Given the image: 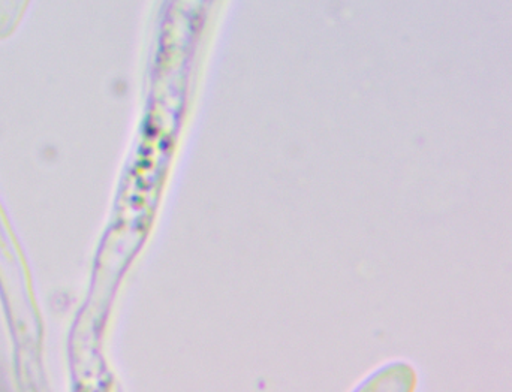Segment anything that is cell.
<instances>
[{"label":"cell","instance_id":"obj_1","mask_svg":"<svg viewBox=\"0 0 512 392\" xmlns=\"http://www.w3.org/2000/svg\"><path fill=\"white\" fill-rule=\"evenodd\" d=\"M418 373L409 363L397 361L373 373L355 392H417Z\"/></svg>","mask_w":512,"mask_h":392}]
</instances>
